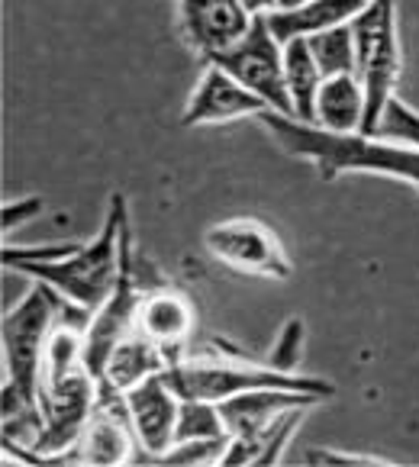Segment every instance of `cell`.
<instances>
[{"mask_svg": "<svg viewBox=\"0 0 419 467\" xmlns=\"http://www.w3.org/2000/svg\"><path fill=\"white\" fill-rule=\"evenodd\" d=\"M258 123L288 155L313 161L323 181H336L342 174H387L419 187V149L410 145L384 142L361 132L339 136V132L319 130L317 123H300L275 110L261 113Z\"/></svg>", "mask_w": 419, "mask_h": 467, "instance_id": "obj_1", "label": "cell"}, {"mask_svg": "<svg viewBox=\"0 0 419 467\" xmlns=\"http://www.w3.org/2000/svg\"><path fill=\"white\" fill-rule=\"evenodd\" d=\"M130 223V210H126L123 193H113L107 220H103L100 233L94 242H81L75 254H68L65 262H48V265H29L20 268V275L42 281L65 296L75 306L88 309L94 317L97 309L107 303L113 294L120 277V265H123V229Z\"/></svg>", "mask_w": 419, "mask_h": 467, "instance_id": "obj_2", "label": "cell"}, {"mask_svg": "<svg viewBox=\"0 0 419 467\" xmlns=\"http://www.w3.org/2000/svg\"><path fill=\"white\" fill-rule=\"evenodd\" d=\"M65 296H58L48 284L36 281L14 309L4 313L0 338H4V380L20 387L23 393L42 400V378H46L48 338L58 326V309Z\"/></svg>", "mask_w": 419, "mask_h": 467, "instance_id": "obj_3", "label": "cell"}, {"mask_svg": "<svg viewBox=\"0 0 419 467\" xmlns=\"http://www.w3.org/2000/svg\"><path fill=\"white\" fill-rule=\"evenodd\" d=\"M351 36H355V75L364 90L361 136H374L381 110L393 97L400 78L397 0H368V7L351 20Z\"/></svg>", "mask_w": 419, "mask_h": 467, "instance_id": "obj_4", "label": "cell"}, {"mask_svg": "<svg viewBox=\"0 0 419 467\" xmlns=\"http://www.w3.org/2000/svg\"><path fill=\"white\" fill-rule=\"evenodd\" d=\"M97 378L88 368H78L58 384H48L42 390V432L33 445L29 464H65L71 461V448L88 429L90 416L97 410Z\"/></svg>", "mask_w": 419, "mask_h": 467, "instance_id": "obj_5", "label": "cell"}, {"mask_svg": "<svg viewBox=\"0 0 419 467\" xmlns=\"http://www.w3.org/2000/svg\"><path fill=\"white\" fill-rule=\"evenodd\" d=\"M210 65H220L223 71L236 78L242 88L268 103L281 117H294L288 84H284V46L268 26V14H258L236 46L210 58Z\"/></svg>", "mask_w": 419, "mask_h": 467, "instance_id": "obj_6", "label": "cell"}, {"mask_svg": "<svg viewBox=\"0 0 419 467\" xmlns=\"http://www.w3.org/2000/svg\"><path fill=\"white\" fill-rule=\"evenodd\" d=\"M204 248L210 252V258L239 275L268 277V281H288L294 275V262L275 229L248 216L210 226L204 233Z\"/></svg>", "mask_w": 419, "mask_h": 467, "instance_id": "obj_7", "label": "cell"}, {"mask_svg": "<svg viewBox=\"0 0 419 467\" xmlns=\"http://www.w3.org/2000/svg\"><path fill=\"white\" fill-rule=\"evenodd\" d=\"M126 410H130V422L136 429L139 439V461H155L174 445V429H178V412L181 397L174 387L168 384V374H152L142 384H136L126 393Z\"/></svg>", "mask_w": 419, "mask_h": 467, "instance_id": "obj_8", "label": "cell"}, {"mask_svg": "<svg viewBox=\"0 0 419 467\" xmlns=\"http://www.w3.org/2000/svg\"><path fill=\"white\" fill-rule=\"evenodd\" d=\"M142 448H139L136 429L130 422V410H126L123 397H100L97 393V410L90 416L88 429L71 448V461L78 464H130L139 461Z\"/></svg>", "mask_w": 419, "mask_h": 467, "instance_id": "obj_9", "label": "cell"}, {"mask_svg": "<svg viewBox=\"0 0 419 467\" xmlns=\"http://www.w3.org/2000/svg\"><path fill=\"white\" fill-rule=\"evenodd\" d=\"M181 33L204 62L242 39L255 16L239 0H181Z\"/></svg>", "mask_w": 419, "mask_h": 467, "instance_id": "obj_10", "label": "cell"}, {"mask_svg": "<svg viewBox=\"0 0 419 467\" xmlns=\"http://www.w3.org/2000/svg\"><path fill=\"white\" fill-rule=\"evenodd\" d=\"M265 110H271V107L261 97H255L248 88H242L220 65L206 62V71L200 75L197 88H194L191 100H187L181 126H216V123L248 119V117L258 119Z\"/></svg>", "mask_w": 419, "mask_h": 467, "instance_id": "obj_11", "label": "cell"}, {"mask_svg": "<svg viewBox=\"0 0 419 467\" xmlns=\"http://www.w3.org/2000/svg\"><path fill=\"white\" fill-rule=\"evenodd\" d=\"M136 332L165 351L168 365L181 361L194 336V309L187 296L172 287H152L139 306Z\"/></svg>", "mask_w": 419, "mask_h": 467, "instance_id": "obj_12", "label": "cell"}, {"mask_svg": "<svg viewBox=\"0 0 419 467\" xmlns=\"http://www.w3.org/2000/svg\"><path fill=\"white\" fill-rule=\"evenodd\" d=\"M319 397H309L300 390H284V387H258V390H246L226 397L216 403L223 422H226L229 435H242V439H255L275 420H281L284 412L294 406H317Z\"/></svg>", "mask_w": 419, "mask_h": 467, "instance_id": "obj_13", "label": "cell"}, {"mask_svg": "<svg viewBox=\"0 0 419 467\" xmlns=\"http://www.w3.org/2000/svg\"><path fill=\"white\" fill-rule=\"evenodd\" d=\"M162 371H168V355L155 342L132 332L110 351L100 378H97V390L100 397H126L136 384Z\"/></svg>", "mask_w": 419, "mask_h": 467, "instance_id": "obj_14", "label": "cell"}, {"mask_svg": "<svg viewBox=\"0 0 419 467\" xmlns=\"http://www.w3.org/2000/svg\"><path fill=\"white\" fill-rule=\"evenodd\" d=\"M364 7H368V0H309L297 10H271L268 26L284 46L290 39H307V36H317L323 29L345 26Z\"/></svg>", "mask_w": 419, "mask_h": 467, "instance_id": "obj_15", "label": "cell"}, {"mask_svg": "<svg viewBox=\"0 0 419 467\" xmlns=\"http://www.w3.org/2000/svg\"><path fill=\"white\" fill-rule=\"evenodd\" d=\"M364 119V90L358 75L323 78L317 94V126L326 132H361Z\"/></svg>", "mask_w": 419, "mask_h": 467, "instance_id": "obj_16", "label": "cell"}, {"mask_svg": "<svg viewBox=\"0 0 419 467\" xmlns=\"http://www.w3.org/2000/svg\"><path fill=\"white\" fill-rule=\"evenodd\" d=\"M284 84H288L294 119L300 123H317V94L323 84L317 58L309 52L307 39L284 42Z\"/></svg>", "mask_w": 419, "mask_h": 467, "instance_id": "obj_17", "label": "cell"}, {"mask_svg": "<svg viewBox=\"0 0 419 467\" xmlns=\"http://www.w3.org/2000/svg\"><path fill=\"white\" fill-rule=\"evenodd\" d=\"M307 46L317 58L323 78L336 75H355V36H351V23L336 29H323L317 36H307Z\"/></svg>", "mask_w": 419, "mask_h": 467, "instance_id": "obj_18", "label": "cell"}, {"mask_svg": "<svg viewBox=\"0 0 419 467\" xmlns=\"http://www.w3.org/2000/svg\"><path fill=\"white\" fill-rule=\"evenodd\" d=\"M223 435H229V429H226V422H223L216 403H210V400H181L174 441L223 439Z\"/></svg>", "mask_w": 419, "mask_h": 467, "instance_id": "obj_19", "label": "cell"}, {"mask_svg": "<svg viewBox=\"0 0 419 467\" xmlns=\"http://www.w3.org/2000/svg\"><path fill=\"white\" fill-rule=\"evenodd\" d=\"M374 139L419 149V110H413L410 103H403L393 94L391 100L384 103V110H381V119H378V126H374Z\"/></svg>", "mask_w": 419, "mask_h": 467, "instance_id": "obj_20", "label": "cell"}, {"mask_svg": "<svg viewBox=\"0 0 419 467\" xmlns=\"http://www.w3.org/2000/svg\"><path fill=\"white\" fill-rule=\"evenodd\" d=\"M309 410H313V406H294V410H288L281 420H275L258 435V464H278V461L284 458V448L290 445V439H294L297 429L303 426Z\"/></svg>", "mask_w": 419, "mask_h": 467, "instance_id": "obj_21", "label": "cell"}, {"mask_svg": "<svg viewBox=\"0 0 419 467\" xmlns=\"http://www.w3.org/2000/svg\"><path fill=\"white\" fill-rule=\"evenodd\" d=\"M81 242H39V245H4V268L20 271L29 265H48V262H65L68 254H75Z\"/></svg>", "mask_w": 419, "mask_h": 467, "instance_id": "obj_22", "label": "cell"}, {"mask_svg": "<svg viewBox=\"0 0 419 467\" xmlns=\"http://www.w3.org/2000/svg\"><path fill=\"white\" fill-rule=\"evenodd\" d=\"M229 445V435L223 439H197V441H174L165 454L155 458V464H220L223 451Z\"/></svg>", "mask_w": 419, "mask_h": 467, "instance_id": "obj_23", "label": "cell"}, {"mask_svg": "<svg viewBox=\"0 0 419 467\" xmlns=\"http://www.w3.org/2000/svg\"><path fill=\"white\" fill-rule=\"evenodd\" d=\"M303 342H307V329H303V319H288L281 329V336L275 338V345H271V351L265 355V361H268L271 368H278V371H288L294 374L297 365H300L303 358Z\"/></svg>", "mask_w": 419, "mask_h": 467, "instance_id": "obj_24", "label": "cell"}, {"mask_svg": "<svg viewBox=\"0 0 419 467\" xmlns=\"http://www.w3.org/2000/svg\"><path fill=\"white\" fill-rule=\"evenodd\" d=\"M39 213H42V197H20L4 203V235H14L16 229H23Z\"/></svg>", "mask_w": 419, "mask_h": 467, "instance_id": "obj_25", "label": "cell"}, {"mask_svg": "<svg viewBox=\"0 0 419 467\" xmlns=\"http://www.w3.org/2000/svg\"><path fill=\"white\" fill-rule=\"evenodd\" d=\"M309 464H387L378 454H351V451H339V448H313L307 451Z\"/></svg>", "mask_w": 419, "mask_h": 467, "instance_id": "obj_26", "label": "cell"}, {"mask_svg": "<svg viewBox=\"0 0 419 467\" xmlns=\"http://www.w3.org/2000/svg\"><path fill=\"white\" fill-rule=\"evenodd\" d=\"M242 7L248 10L252 16H258V14H271V0H239Z\"/></svg>", "mask_w": 419, "mask_h": 467, "instance_id": "obj_27", "label": "cell"}, {"mask_svg": "<svg viewBox=\"0 0 419 467\" xmlns=\"http://www.w3.org/2000/svg\"><path fill=\"white\" fill-rule=\"evenodd\" d=\"M303 4H309V0H271V10H297Z\"/></svg>", "mask_w": 419, "mask_h": 467, "instance_id": "obj_28", "label": "cell"}]
</instances>
